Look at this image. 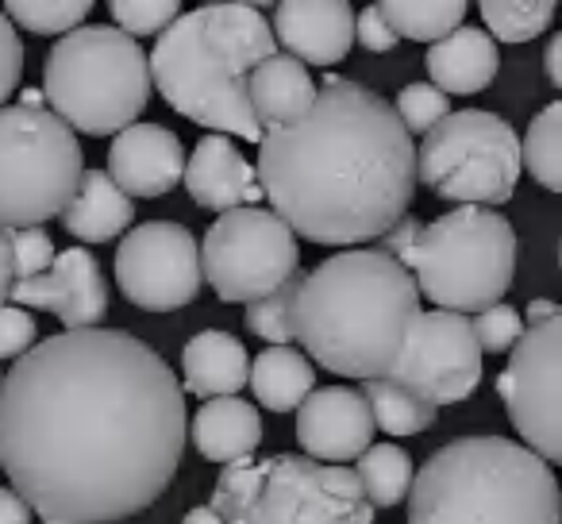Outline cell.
<instances>
[{
	"label": "cell",
	"mask_w": 562,
	"mask_h": 524,
	"mask_svg": "<svg viewBox=\"0 0 562 524\" xmlns=\"http://www.w3.org/2000/svg\"><path fill=\"white\" fill-rule=\"evenodd\" d=\"M186 390L127 332H63L0 378V470L43 524H120L186 455Z\"/></svg>",
	"instance_id": "cell-1"
},
{
	"label": "cell",
	"mask_w": 562,
	"mask_h": 524,
	"mask_svg": "<svg viewBox=\"0 0 562 524\" xmlns=\"http://www.w3.org/2000/svg\"><path fill=\"white\" fill-rule=\"evenodd\" d=\"M255 178L293 235L347 250L408 212L416 147L385 97L359 81L324 78L301 124L262 132Z\"/></svg>",
	"instance_id": "cell-2"
},
{
	"label": "cell",
	"mask_w": 562,
	"mask_h": 524,
	"mask_svg": "<svg viewBox=\"0 0 562 524\" xmlns=\"http://www.w3.org/2000/svg\"><path fill=\"white\" fill-rule=\"evenodd\" d=\"M420 316V293L397 258L355 247L301 275L293 305V339L305 359L339 378H385Z\"/></svg>",
	"instance_id": "cell-3"
},
{
	"label": "cell",
	"mask_w": 562,
	"mask_h": 524,
	"mask_svg": "<svg viewBox=\"0 0 562 524\" xmlns=\"http://www.w3.org/2000/svg\"><path fill=\"white\" fill-rule=\"evenodd\" d=\"M270 55H278L270 20L255 4L216 0L181 12L158 35L147 70L178 116L227 140L258 143L262 127L247 104V78Z\"/></svg>",
	"instance_id": "cell-4"
},
{
	"label": "cell",
	"mask_w": 562,
	"mask_h": 524,
	"mask_svg": "<svg viewBox=\"0 0 562 524\" xmlns=\"http://www.w3.org/2000/svg\"><path fill=\"white\" fill-rule=\"evenodd\" d=\"M559 478L516 439L443 444L408 486V524H559Z\"/></svg>",
	"instance_id": "cell-5"
},
{
	"label": "cell",
	"mask_w": 562,
	"mask_h": 524,
	"mask_svg": "<svg viewBox=\"0 0 562 524\" xmlns=\"http://www.w3.org/2000/svg\"><path fill=\"white\" fill-rule=\"evenodd\" d=\"M147 55L112 24H81L50 47L43 101L70 132L120 135L150 101Z\"/></svg>",
	"instance_id": "cell-6"
},
{
	"label": "cell",
	"mask_w": 562,
	"mask_h": 524,
	"mask_svg": "<svg viewBox=\"0 0 562 524\" xmlns=\"http://www.w3.org/2000/svg\"><path fill=\"white\" fill-rule=\"evenodd\" d=\"M397 263L436 309L482 313L501 305L516 278V232L497 209H451L424 224Z\"/></svg>",
	"instance_id": "cell-7"
},
{
	"label": "cell",
	"mask_w": 562,
	"mask_h": 524,
	"mask_svg": "<svg viewBox=\"0 0 562 524\" xmlns=\"http://www.w3.org/2000/svg\"><path fill=\"white\" fill-rule=\"evenodd\" d=\"M220 524H374L351 467L266 455L224 467L212 490Z\"/></svg>",
	"instance_id": "cell-8"
},
{
	"label": "cell",
	"mask_w": 562,
	"mask_h": 524,
	"mask_svg": "<svg viewBox=\"0 0 562 524\" xmlns=\"http://www.w3.org/2000/svg\"><path fill=\"white\" fill-rule=\"evenodd\" d=\"M81 174V143L55 112L0 109V227L20 232L63 216Z\"/></svg>",
	"instance_id": "cell-9"
},
{
	"label": "cell",
	"mask_w": 562,
	"mask_h": 524,
	"mask_svg": "<svg viewBox=\"0 0 562 524\" xmlns=\"http://www.w3.org/2000/svg\"><path fill=\"white\" fill-rule=\"evenodd\" d=\"M416 181L459 209H493L516 193L520 140L497 112H447L420 143Z\"/></svg>",
	"instance_id": "cell-10"
},
{
	"label": "cell",
	"mask_w": 562,
	"mask_h": 524,
	"mask_svg": "<svg viewBox=\"0 0 562 524\" xmlns=\"http://www.w3.org/2000/svg\"><path fill=\"white\" fill-rule=\"evenodd\" d=\"M201 278L216 290L224 305L258 301L285 286L301 267L297 235L270 209L220 212L201 239Z\"/></svg>",
	"instance_id": "cell-11"
},
{
	"label": "cell",
	"mask_w": 562,
	"mask_h": 524,
	"mask_svg": "<svg viewBox=\"0 0 562 524\" xmlns=\"http://www.w3.org/2000/svg\"><path fill=\"white\" fill-rule=\"evenodd\" d=\"M562 316L528 324L513 344L497 393L524 447L551 467L562 459Z\"/></svg>",
	"instance_id": "cell-12"
},
{
	"label": "cell",
	"mask_w": 562,
	"mask_h": 524,
	"mask_svg": "<svg viewBox=\"0 0 562 524\" xmlns=\"http://www.w3.org/2000/svg\"><path fill=\"white\" fill-rule=\"evenodd\" d=\"M201 250L186 224L147 220L116 247V286L143 313H173L201 293Z\"/></svg>",
	"instance_id": "cell-13"
},
{
	"label": "cell",
	"mask_w": 562,
	"mask_h": 524,
	"mask_svg": "<svg viewBox=\"0 0 562 524\" xmlns=\"http://www.w3.org/2000/svg\"><path fill=\"white\" fill-rule=\"evenodd\" d=\"M385 378L420 393L436 409L467 401L482 382V352L474 344L470 321L443 309L420 313Z\"/></svg>",
	"instance_id": "cell-14"
},
{
	"label": "cell",
	"mask_w": 562,
	"mask_h": 524,
	"mask_svg": "<svg viewBox=\"0 0 562 524\" xmlns=\"http://www.w3.org/2000/svg\"><path fill=\"white\" fill-rule=\"evenodd\" d=\"M9 305L16 309H43L66 324V332L101 328L109 316V286L97 267V258L86 247L58 250L47 275L12 282Z\"/></svg>",
	"instance_id": "cell-15"
},
{
	"label": "cell",
	"mask_w": 562,
	"mask_h": 524,
	"mask_svg": "<svg viewBox=\"0 0 562 524\" xmlns=\"http://www.w3.org/2000/svg\"><path fill=\"white\" fill-rule=\"evenodd\" d=\"M297 444L305 459L324 467H347L374 444V416L359 390L324 386L297 409Z\"/></svg>",
	"instance_id": "cell-16"
},
{
	"label": "cell",
	"mask_w": 562,
	"mask_h": 524,
	"mask_svg": "<svg viewBox=\"0 0 562 524\" xmlns=\"http://www.w3.org/2000/svg\"><path fill=\"white\" fill-rule=\"evenodd\" d=\"M270 32L301 66H336L355 47V9L347 0H285L273 9Z\"/></svg>",
	"instance_id": "cell-17"
},
{
	"label": "cell",
	"mask_w": 562,
	"mask_h": 524,
	"mask_svg": "<svg viewBox=\"0 0 562 524\" xmlns=\"http://www.w3.org/2000/svg\"><path fill=\"white\" fill-rule=\"evenodd\" d=\"M109 174L127 197H166L186 174V147L162 124H132L112 140Z\"/></svg>",
	"instance_id": "cell-18"
},
{
	"label": "cell",
	"mask_w": 562,
	"mask_h": 524,
	"mask_svg": "<svg viewBox=\"0 0 562 524\" xmlns=\"http://www.w3.org/2000/svg\"><path fill=\"white\" fill-rule=\"evenodd\" d=\"M181 181H186L193 204L209 212L250 209V204L258 209L262 201L255 166L243 158V150L227 135H204L193 147V158H186Z\"/></svg>",
	"instance_id": "cell-19"
},
{
	"label": "cell",
	"mask_w": 562,
	"mask_h": 524,
	"mask_svg": "<svg viewBox=\"0 0 562 524\" xmlns=\"http://www.w3.org/2000/svg\"><path fill=\"white\" fill-rule=\"evenodd\" d=\"M316 101V81L308 66H301L290 55H270L258 63L247 78V104L255 112L262 132H278V127H293L308 116Z\"/></svg>",
	"instance_id": "cell-20"
},
{
	"label": "cell",
	"mask_w": 562,
	"mask_h": 524,
	"mask_svg": "<svg viewBox=\"0 0 562 524\" xmlns=\"http://www.w3.org/2000/svg\"><path fill=\"white\" fill-rule=\"evenodd\" d=\"M501 51L482 27H467L451 32L447 40L431 43L428 51V86H436L443 97H470L490 89V81L497 78Z\"/></svg>",
	"instance_id": "cell-21"
},
{
	"label": "cell",
	"mask_w": 562,
	"mask_h": 524,
	"mask_svg": "<svg viewBox=\"0 0 562 524\" xmlns=\"http://www.w3.org/2000/svg\"><path fill=\"white\" fill-rule=\"evenodd\" d=\"M262 444V416L243 398H212L193 416V447L209 462L235 467L255 459Z\"/></svg>",
	"instance_id": "cell-22"
},
{
	"label": "cell",
	"mask_w": 562,
	"mask_h": 524,
	"mask_svg": "<svg viewBox=\"0 0 562 524\" xmlns=\"http://www.w3.org/2000/svg\"><path fill=\"white\" fill-rule=\"evenodd\" d=\"M250 355L227 332H196L181 352V390L196 398H235L247 386Z\"/></svg>",
	"instance_id": "cell-23"
},
{
	"label": "cell",
	"mask_w": 562,
	"mask_h": 524,
	"mask_svg": "<svg viewBox=\"0 0 562 524\" xmlns=\"http://www.w3.org/2000/svg\"><path fill=\"white\" fill-rule=\"evenodd\" d=\"M132 197L120 193L116 181L104 170H86L74 189L70 204L63 209V224L81 243H109L132 227Z\"/></svg>",
	"instance_id": "cell-24"
},
{
	"label": "cell",
	"mask_w": 562,
	"mask_h": 524,
	"mask_svg": "<svg viewBox=\"0 0 562 524\" xmlns=\"http://www.w3.org/2000/svg\"><path fill=\"white\" fill-rule=\"evenodd\" d=\"M247 386L255 390L258 405L270 413H290L316 390V367L293 347H266L255 355L247 370Z\"/></svg>",
	"instance_id": "cell-25"
},
{
	"label": "cell",
	"mask_w": 562,
	"mask_h": 524,
	"mask_svg": "<svg viewBox=\"0 0 562 524\" xmlns=\"http://www.w3.org/2000/svg\"><path fill=\"white\" fill-rule=\"evenodd\" d=\"M355 482H359L367 505L374 509H393L408 498V486H413V459L408 451H401L397 444H370L367 451L355 459Z\"/></svg>",
	"instance_id": "cell-26"
},
{
	"label": "cell",
	"mask_w": 562,
	"mask_h": 524,
	"mask_svg": "<svg viewBox=\"0 0 562 524\" xmlns=\"http://www.w3.org/2000/svg\"><path fill=\"white\" fill-rule=\"evenodd\" d=\"M359 393L370 405L374 428L390 432V436H420V432H428L436 424L439 409L431 401H424L420 393L390 382V378H370V382H362Z\"/></svg>",
	"instance_id": "cell-27"
},
{
	"label": "cell",
	"mask_w": 562,
	"mask_h": 524,
	"mask_svg": "<svg viewBox=\"0 0 562 524\" xmlns=\"http://www.w3.org/2000/svg\"><path fill=\"white\" fill-rule=\"evenodd\" d=\"M378 12L397 32V40L439 43L462 27L467 4L462 0H382Z\"/></svg>",
	"instance_id": "cell-28"
},
{
	"label": "cell",
	"mask_w": 562,
	"mask_h": 524,
	"mask_svg": "<svg viewBox=\"0 0 562 524\" xmlns=\"http://www.w3.org/2000/svg\"><path fill=\"white\" fill-rule=\"evenodd\" d=\"M524 166H528L531 178L547 193H559L562 189V104L559 101H551L531 120L528 135L520 143V170Z\"/></svg>",
	"instance_id": "cell-29"
},
{
	"label": "cell",
	"mask_w": 562,
	"mask_h": 524,
	"mask_svg": "<svg viewBox=\"0 0 562 524\" xmlns=\"http://www.w3.org/2000/svg\"><path fill=\"white\" fill-rule=\"evenodd\" d=\"M482 20L490 27V40L501 43H531L543 35L554 20L551 0H485Z\"/></svg>",
	"instance_id": "cell-30"
},
{
	"label": "cell",
	"mask_w": 562,
	"mask_h": 524,
	"mask_svg": "<svg viewBox=\"0 0 562 524\" xmlns=\"http://www.w3.org/2000/svg\"><path fill=\"white\" fill-rule=\"evenodd\" d=\"M9 16L12 27H24L35 35H70L89 16V0H9V9H0Z\"/></svg>",
	"instance_id": "cell-31"
},
{
	"label": "cell",
	"mask_w": 562,
	"mask_h": 524,
	"mask_svg": "<svg viewBox=\"0 0 562 524\" xmlns=\"http://www.w3.org/2000/svg\"><path fill=\"white\" fill-rule=\"evenodd\" d=\"M301 275H293L285 286H278L266 298L250 301L247 305V328L258 339H266L270 347H290L293 339V305H297Z\"/></svg>",
	"instance_id": "cell-32"
},
{
	"label": "cell",
	"mask_w": 562,
	"mask_h": 524,
	"mask_svg": "<svg viewBox=\"0 0 562 524\" xmlns=\"http://www.w3.org/2000/svg\"><path fill=\"white\" fill-rule=\"evenodd\" d=\"M393 112H397L401 127H405L408 135H428L431 127L451 112V104H447V97L439 93L436 86H428V81H408L397 93V101H393Z\"/></svg>",
	"instance_id": "cell-33"
},
{
	"label": "cell",
	"mask_w": 562,
	"mask_h": 524,
	"mask_svg": "<svg viewBox=\"0 0 562 524\" xmlns=\"http://www.w3.org/2000/svg\"><path fill=\"white\" fill-rule=\"evenodd\" d=\"M109 12L127 40H139V35H162L166 27L181 16V9L173 4V0H112Z\"/></svg>",
	"instance_id": "cell-34"
},
{
	"label": "cell",
	"mask_w": 562,
	"mask_h": 524,
	"mask_svg": "<svg viewBox=\"0 0 562 524\" xmlns=\"http://www.w3.org/2000/svg\"><path fill=\"white\" fill-rule=\"evenodd\" d=\"M470 332H474V344L482 355H501V352H513V344L520 339L524 332V321L513 305H490L482 313H474L470 321Z\"/></svg>",
	"instance_id": "cell-35"
},
{
	"label": "cell",
	"mask_w": 562,
	"mask_h": 524,
	"mask_svg": "<svg viewBox=\"0 0 562 524\" xmlns=\"http://www.w3.org/2000/svg\"><path fill=\"white\" fill-rule=\"evenodd\" d=\"M9 247H12V278L16 282H27V278H40L50 270L55 263V243L43 227H20V232H9Z\"/></svg>",
	"instance_id": "cell-36"
},
{
	"label": "cell",
	"mask_w": 562,
	"mask_h": 524,
	"mask_svg": "<svg viewBox=\"0 0 562 524\" xmlns=\"http://www.w3.org/2000/svg\"><path fill=\"white\" fill-rule=\"evenodd\" d=\"M35 316L27 309L16 305H0V359H20L35 347Z\"/></svg>",
	"instance_id": "cell-37"
},
{
	"label": "cell",
	"mask_w": 562,
	"mask_h": 524,
	"mask_svg": "<svg viewBox=\"0 0 562 524\" xmlns=\"http://www.w3.org/2000/svg\"><path fill=\"white\" fill-rule=\"evenodd\" d=\"M20 78H24V43H20L16 27L9 24V16L0 12V109L16 93Z\"/></svg>",
	"instance_id": "cell-38"
},
{
	"label": "cell",
	"mask_w": 562,
	"mask_h": 524,
	"mask_svg": "<svg viewBox=\"0 0 562 524\" xmlns=\"http://www.w3.org/2000/svg\"><path fill=\"white\" fill-rule=\"evenodd\" d=\"M355 40L362 43V51H374V55H385V51L397 47V32L385 24V16L378 12V4H367V9L355 16Z\"/></svg>",
	"instance_id": "cell-39"
},
{
	"label": "cell",
	"mask_w": 562,
	"mask_h": 524,
	"mask_svg": "<svg viewBox=\"0 0 562 524\" xmlns=\"http://www.w3.org/2000/svg\"><path fill=\"white\" fill-rule=\"evenodd\" d=\"M420 227H424L420 220L408 216V212H405V216H401L397 224L390 227V232L378 235V250H382V255H390V258H401L408 247H413V239L420 235Z\"/></svg>",
	"instance_id": "cell-40"
},
{
	"label": "cell",
	"mask_w": 562,
	"mask_h": 524,
	"mask_svg": "<svg viewBox=\"0 0 562 524\" xmlns=\"http://www.w3.org/2000/svg\"><path fill=\"white\" fill-rule=\"evenodd\" d=\"M0 524H35V513L12 486H0Z\"/></svg>",
	"instance_id": "cell-41"
},
{
	"label": "cell",
	"mask_w": 562,
	"mask_h": 524,
	"mask_svg": "<svg viewBox=\"0 0 562 524\" xmlns=\"http://www.w3.org/2000/svg\"><path fill=\"white\" fill-rule=\"evenodd\" d=\"M12 247H9V227H0V305H9L12 293Z\"/></svg>",
	"instance_id": "cell-42"
},
{
	"label": "cell",
	"mask_w": 562,
	"mask_h": 524,
	"mask_svg": "<svg viewBox=\"0 0 562 524\" xmlns=\"http://www.w3.org/2000/svg\"><path fill=\"white\" fill-rule=\"evenodd\" d=\"M543 66H547V81L559 89L562 86V35H551V43H547V51H543Z\"/></svg>",
	"instance_id": "cell-43"
},
{
	"label": "cell",
	"mask_w": 562,
	"mask_h": 524,
	"mask_svg": "<svg viewBox=\"0 0 562 524\" xmlns=\"http://www.w3.org/2000/svg\"><path fill=\"white\" fill-rule=\"evenodd\" d=\"M554 316H562L554 301H531L528 305V324H543V321H554Z\"/></svg>",
	"instance_id": "cell-44"
},
{
	"label": "cell",
	"mask_w": 562,
	"mask_h": 524,
	"mask_svg": "<svg viewBox=\"0 0 562 524\" xmlns=\"http://www.w3.org/2000/svg\"><path fill=\"white\" fill-rule=\"evenodd\" d=\"M181 524H220V516L212 513V505H196V509H189Z\"/></svg>",
	"instance_id": "cell-45"
},
{
	"label": "cell",
	"mask_w": 562,
	"mask_h": 524,
	"mask_svg": "<svg viewBox=\"0 0 562 524\" xmlns=\"http://www.w3.org/2000/svg\"><path fill=\"white\" fill-rule=\"evenodd\" d=\"M0 378H4V370H0Z\"/></svg>",
	"instance_id": "cell-46"
}]
</instances>
